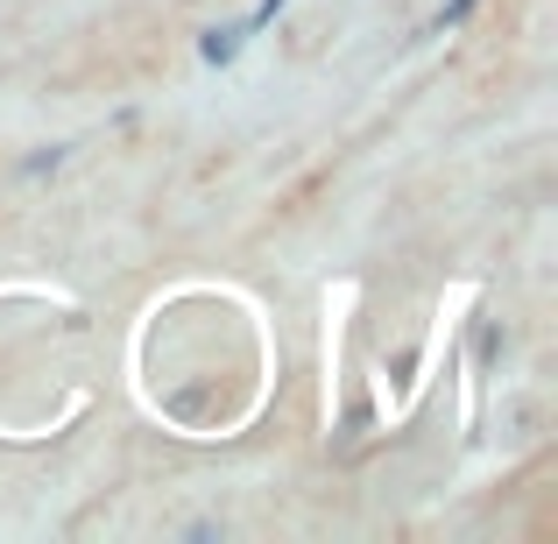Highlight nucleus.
<instances>
[{"instance_id": "f257e3e1", "label": "nucleus", "mask_w": 558, "mask_h": 544, "mask_svg": "<svg viewBox=\"0 0 558 544\" xmlns=\"http://www.w3.org/2000/svg\"><path fill=\"white\" fill-rule=\"evenodd\" d=\"M241 36H247L241 22H227V28H205V36H198V57H205V64H233V57H241Z\"/></svg>"}]
</instances>
